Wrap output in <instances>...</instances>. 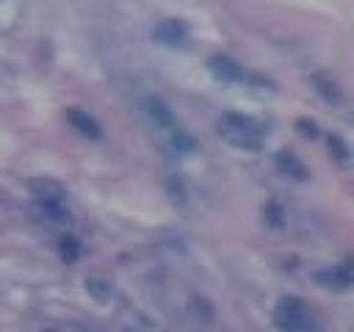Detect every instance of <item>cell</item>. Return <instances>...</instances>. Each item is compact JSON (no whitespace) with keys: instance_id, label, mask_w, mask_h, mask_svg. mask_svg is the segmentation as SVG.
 <instances>
[{"instance_id":"17","label":"cell","mask_w":354,"mask_h":332,"mask_svg":"<svg viewBox=\"0 0 354 332\" xmlns=\"http://www.w3.org/2000/svg\"><path fill=\"white\" fill-rule=\"evenodd\" d=\"M296 130L304 136V138H318V124L313 122V119H307V116H301V119H296Z\"/></svg>"},{"instance_id":"8","label":"cell","mask_w":354,"mask_h":332,"mask_svg":"<svg viewBox=\"0 0 354 332\" xmlns=\"http://www.w3.org/2000/svg\"><path fill=\"white\" fill-rule=\"evenodd\" d=\"M274 166L279 169V174H285V177H290V180H299V183H304V180L310 177V169H307L290 149H279V152L274 155Z\"/></svg>"},{"instance_id":"11","label":"cell","mask_w":354,"mask_h":332,"mask_svg":"<svg viewBox=\"0 0 354 332\" xmlns=\"http://www.w3.org/2000/svg\"><path fill=\"white\" fill-rule=\"evenodd\" d=\"M33 205H36L39 216H44L53 224H69V219H72L66 202H39V199H33Z\"/></svg>"},{"instance_id":"12","label":"cell","mask_w":354,"mask_h":332,"mask_svg":"<svg viewBox=\"0 0 354 332\" xmlns=\"http://www.w3.org/2000/svg\"><path fill=\"white\" fill-rule=\"evenodd\" d=\"M86 290H88V296H91L94 302H100V304H108L111 296H113L111 282L102 279V277H88V279H86Z\"/></svg>"},{"instance_id":"14","label":"cell","mask_w":354,"mask_h":332,"mask_svg":"<svg viewBox=\"0 0 354 332\" xmlns=\"http://www.w3.org/2000/svg\"><path fill=\"white\" fill-rule=\"evenodd\" d=\"M80 252H83L80 238H75V235H64V238H58V255H61L64 263H75V260L80 257Z\"/></svg>"},{"instance_id":"10","label":"cell","mask_w":354,"mask_h":332,"mask_svg":"<svg viewBox=\"0 0 354 332\" xmlns=\"http://www.w3.org/2000/svg\"><path fill=\"white\" fill-rule=\"evenodd\" d=\"M313 89H315L329 105H340V102H343V89H340V83H337L335 77H329L326 72H315V75H313Z\"/></svg>"},{"instance_id":"2","label":"cell","mask_w":354,"mask_h":332,"mask_svg":"<svg viewBox=\"0 0 354 332\" xmlns=\"http://www.w3.org/2000/svg\"><path fill=\"white\" fill-rule=\"evenodd\" d=\"M274 326L279 332H315V318L304 299L299 296H282L274 304Z\"/></svg>"},{"instance_id":"15","label":"cell","mask_w":354,"mask_h":332,"mask_svg":"<svg viewBox=\"0 0 354 332\" xmlns=\"http://www.w3.org/2000/svg\"><path fill=\"white\" fill-rule=\"evenodd\" d=\"M171 147H174L180 155H191V152L196 149V138H194L191 133H185V130H174V133H171Z\"/></svg>"},{"instance_id":"5","label":"cell","mask_w":354,"mask_h":332,"mask_svg":"<svg viewBox=\"0 0 354 332\" xmlns=\"http://www.w3.org/2000/svg\"><path fill=\"white\" fill-rule=\"evenodd\" d=\"M207 69L221 83H238V80H243V66L232 55H227V53H213L207 58Z\"/></svg>"},{"instance_id":"6","label":"cell","mask_w":354,"mask_h":332,"mask_svg":"<svg viewBox=\"0 0 354 332\" xmlns=\"http://www.w3.org/2000/svg\"><path fill=\"white\" fill-rule=\"evenodd\" d=\"M141 108H144V113L149 116V122H152L155 127H160V130H171V127H174V111H171L169 102L160 100L158 94H147V97L141 100Z\"/></svg>"},{"instance_id":"16","label":"cell","mask_w":354,"mask_h":332,"mask_svg":"<svg viewBox=\"0 0 354 332\" xmlns=\"http://www.w3.org/2000/svg\"><path fill=\"white\" fill-rule=\"evenodd\" d=\"M326 147H329V155H332L335 160H348V155H351V152H348V144H346L337 133H329V136H326Z\"/></svg>"},{"instance_id":"3","label":"cell","mask_w":354,"mask_h":332,"mask_svg":"<svg viewBox=\"0 0 354 332\" xmlns=\"http://www.w3.org/2000/svg\"><path fill=\"white\" fill-rule=\"evenodd\" d=\"M313 279H315L321 288L335 290V293L351 290V288H354V260H343V263L326 266V268L315 271V274H313Z\"/></svg>"},{"instance_id":"18","label":"cell","mask_w":354,"mask_h":332,"mask_svg":"<svg viewBox=\"0 0 354 332\" xmlns=\"http://www.w3.org/2000/svg\"><path fill=\"white\" fill-rule=\"evenodd\" d=\"M44 332H55V329H44Z\"/></svg>"},{"instance_id":"13","label":"cell","mask_w":354,"mask_h":332,"mask_svg":"<svg viewBox=\"0 0 354 332\" xmlns=\"http://www.w3.org/2000/svg\"><path fill=\"white\" fill-rule=\"evenodd\" d=\"M263 221L268 224V227H274V230H282L285 227V208L277 202V199H268L266 205H263Z\"/></svg>"},{"instance_id":"4","label":"cell","mask_w":354,"mask_h":332,"mask_svg":"<svg viewBox=\"0 0 354 332\" xmlns=\"http://www.w3.org/2000/svg\"><path fill=\"white\" fill-rule=\"evenodd\" d=\"M191 30H188V22L180 19V17H169V19H160L155 28H152V39L158 44H166V47H185Z\"/></svg>"},{"instance_id":"7","label":"cell","mask_w":354,"mask_h":332,"mask_svg":"<svg viewBox=\"0 0 354 332\" xmlns=\"http://www.w3.org/2000/svg\"><path fill=\"white\" fill-rule=\"evenodd\" d=\"M66 122H69L83 138H88V141H100V138H102L100 122H97L88 111H83V108H66Z\"/></svg>"},{"instance_id":"9","label":"cell","mask_w":354,"mask_h":332,"mask_svg":"<svg viewBox=\"0 0 354 332\" xmlns=\"http://www.w3.org/2000/svg\"><path fill=\"white\" fill-rule=\"evenodd\" d=\"M30 194L33 199L39 202H66V188L50 177H41V180H33L30 183Z\"/></svg>"},{"instance_id":"1","label":"cell","mask_w":354,"mask_h":332,"mask_svg":"<svg viewBox=\"0 0 354 332\" xmlns=\"http://www.w3.org/2000/svg\"><path fill=\"white\" fill-rule=\"evenodd\" d=\"M218 136H221L227 144H232L235 149H246V152H257V149H263V144H266L263 127H260L252 116H246V113H241V111H227V113H221V119H218Z\"/></svg>"}]
</instances>
